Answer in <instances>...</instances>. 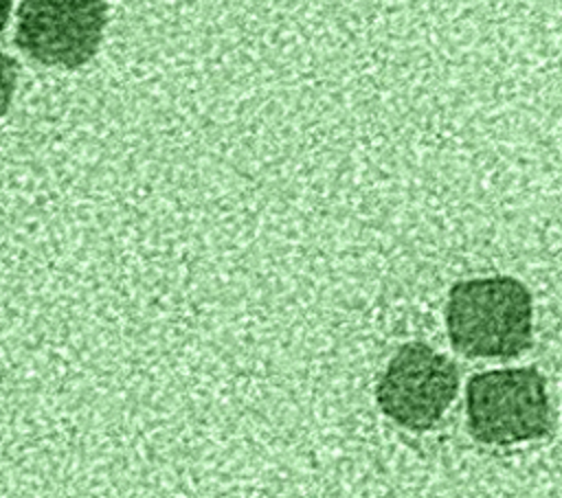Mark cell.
Wrapping results in <instances>:
<instances>
[{
    "label": "cell",
    "mask_w": 562,
    "mask_h": 498,
    "mask_svg": "<svg viewBox=\"0 0 562 498\" xmlns=\"http://www.w3.org/2000/svg\"><path fill=\"white\" fill-rule=\"evenodd\" d=\"M470 434L485 445H514L551 432L547 382L533 366L483 371L465 388Z\"/></svg>",
    "instance_id": "2"
},
{
    "label": "cell",
    "mask_w": 562,
    "mask_h": 498,
    "mask_svg": "<svg viewBox=\"0 0 562 498\" xmlns=\"http://www.w3.org/2000/svg\"><path fill=\"white\" fill-rule=\"evenodd\" d=\"M459 391L457 364L426 342H406L389 360L378 386L380 410L402 428L424 432L448 412Z\"/></svg>",
    "instance_id": "3"
},
{
    "label": "cell",
    "mask_w": 562,
    "mask_h": 498,
    "mask_svg": "<svg viewBox=\"0 0 562 498\" xmlns=\"http://www.w3.org/2000/svg\"><path fill=\"white\" fill-rule=\"evenodd\" d=\"M446 329L465 358H516L531 347V294L505 274L459 281L448 292Z\"/></svg>",
    "instance_id": "1"
},
{
    "label": "cell",
    "mask_w": 562,
    "mask_h": 498,
    "mask_svg": "<svg viewBox=\"0 0 562 498\" xmlns=\"http://www.w3.org/2000/svg\"><path fill=\"white\" fill-rule=\"evenodd\" d=\"M105 26V0H22L15 44L42 66L75 70L97 55Z\"/></svg>",
    "instance_id": "4"
},
{
    "label": "cell",
    "mask_w": 562,
    "mask_h": 498,
    "mask_svg": "<svg viewBox=\"0 0 562 498\" xmlns=\"http://www.w3.org/2000/svg\"><path fill=\"white\" fill-rule=\"evenodd\" d=\"M18 88V64L13 57L0 53V118L9 112Z\"/></svg>",
    "instance_id": "5"
},
{
    "label": "cell",
    "mask_w": 562,
    "mask_h": 498,
    "mask_svg": "<svg viewBox=\"0 0 562 498\" xmlns=\"http://www.w3.org/2000/svg\"><path fill=\"white\" fill-rule=\"evenodd\" d=\"M11 7H13V0H0V29H4V24L9 22Z\"/></svg>",
    "instance_id": "6"
}]
</instances>
